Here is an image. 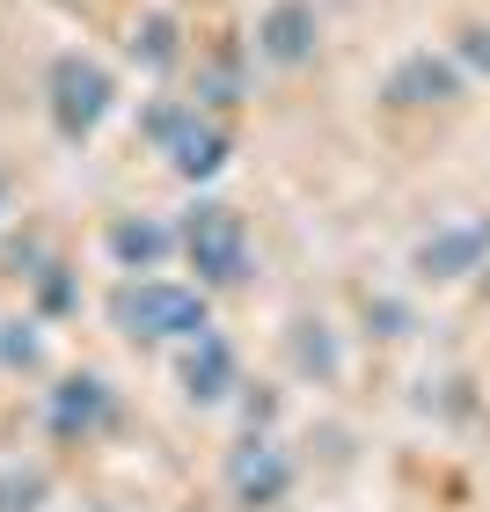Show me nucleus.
Instances as JSON below:
<instances>
[{
  "mask_svg": "<svg viewBox=\"0 0 490 512\" xmlns=\"http://www.w3.org/2000/svg\"><path fill=\"white\" fill-rule=\"evenodd\" d=\"M52 491H59V483H52L44 461H22V454L0 461V512H44Z\"/></svg>",
  "mask_w": 490,
  "mask_h": 512,
  "instance_id": "nucleus-16",
  "label": "nucleus"
},
{
  "mask_svg": "<svg viewBox=\"0 0 490 512\" xmlns=\"http://www.w3.org/2000/svg\"><path fill=\"white\" fill-rule=\"evenodd\" d=\"M74 512H125V505H110V498H88V505H74Z\"/></svg>",
  "mask_w": 490,
  "mask_h": 512,
  "instance_id": "nucleus-21",
  "label": "nucleus"
},
{
  "mask_svg": "<svg viewBox=\"0 0 490 512\" xmlns=\"http://www.w3.org/2000/svg\"><path fill=\"white\" fill-rule=\"evenodd\" d=\"M169 381H176V403L183 410L213 417V410H235V395L249 381V359H242V344L213 322V330H198L191 344H176V352H169Z\"/></svg>",
  "mask_w": 490,
  "mask_h": 512,
  "instance_id": "nucleus-8",
  "label": "nucleus"
},
{
  "mask_svg": "<svg viewBox=\"0 0 490 512\" xmlns=\"http://www.w3.org/2000/svg\"><path fill=\"white\" fill-rule=\"evenodd\" d=\"M469 88L476 81L454 66L447 44H439V52H432V44H410V52L381 74V103L388 110H461V103H469Z\"/></svg>",
  "mask_w": 490,
  "mask_h": 512,
  "instance_id": "nucleus-10",
  "label": "nucleus"
},
{
  "mask_svg": "<svg viewBox=\"0 0 490 512\" xmlns=\"http://www.w3.org/2000/svg\"><path fill=\"white\" fill-rule=\"evenodd\" d=\"M52 374V322L30 308H0V381H44Z\"/></svg>",
  "mask_w": 490,
  "mask_h": 512,
  "instance_id": "nucleus-13",
  "label": "nucleus"
},
{
  "mask_svg": "<svg viewBox=\"0 0 490 512\" xmlns=\"http://www.w3.org/2000/svg\"><path fill=\"white\" fill-rule=\"evenodd\" d=\"M476 271H490V213L432 220L425 235L410 242V256H403L410 293H454V286H469Z\"/></svg>",
  "mask_w": 490,
  "mask_h": 512,
  "instance_id": "nucleus-7",
  "label": "nucleus"
},
{
  "mask_svg": "<svg viewBox=\"0 0 490 512\" xmlns=\"http://www.w3.org/2000/svg\"><path fill=\"white\" fill-rule=\"evenodd\" d=\"M322 52V15L315 0H271L264 15H256V59L278 66V74H300V66H315Z\"/></svg>",
  "mask_w": 490,
  "mask_h": 512,
  "instance_id": "nucleus-12",
  "label": "nucleus"
},
{
  "mask_svg": "<svg viewBox=\"0 0 490 512\" xmlns=\"http://www.w3.org/2000/svg\"><path fill=\"white\" fill-rule=\"evenodd\" d=\"M22 308H30L37 322H52V330H59V322H74L81 315V271H74V256H44V264L30 271V278H22Z\"/></svg>",
  "mask_w": 490,
  "mask_h": 512,
  "instance_id": "nucleus-14",
  "label": "nucleus"
},
{
  "mask_svg": "<svg viewBox=\"0 0 490 512\" xmlns=\"http://www.w3.org/2000/svg\"><path fill=\"white\" fill-rule=\"evenodd\" d=\"M110 110H118V74L96 52H59L44 66V118H52L66 147H88Z\"/></svg>",
  "mask_w": 490,
  "mask_h": 512,
  "instance_id": "nucleus-6",
  "label": "nucleus"
},
{
  "mask_svg": "<svg viewBox=\"0 0 490 512\" xmlns=\"http://www.w3.org/2000/svg\"><path fill=\"white\" fill-rule=\"evenodd\" d=\"M96 249H103L110 278H139V271H169V264H183L176 213H147V205L103 213V227H96Z\"/></svg>",
  "mask_w": 490,
  "mask_h": 512,
  "instance_id": "nucleus-9",
  "label": "nucleus"
},
{
  "mask_svg": "<svg viewBox=\"0 0 490 512\" xmlns=\"http://www.w3.org/2000/svg\"><path fill=\"white\" fill-rule=\"evenodd\" d=\"M139 139L161 154V169H169L176 183H191V191H205L227 161H235V125L220 118V110L205 103H176V96H154L147 110H139Z\"/></svg>",
  "mask_w": 490,
  "mask_h": 512,
  "instance_id": "nucleus-2",
  "label": "nucleus"
},
{
  "mask_svg": "<svg viewBox=\"0 0 490 512\" xmlns=\"http://www.w3.org/2000/svg\"><path fill=\"white\" fill-rule=\"evenodd\" d=\"M118 388H110V374H96V366H59V374H44V395H37V432L44 447L59 454H81L96 447V439L118 425Z\"/></svg>",
  "mask_w": 490,
  "mask_h": 512,
  "instance_id": "nucleus-4",
  "label": "nucleus"
},
{
  "mask_svg": "<svg viewBox=\"0 0 490 512\" xmlns=\"http://www.w3.org/2000/svg\"><path fill=\"white\" fill-rule=\"evenodd\" d=\"M176 242H183V271H191L205 293H242V286H256V235H249L242 205L191 198L176 213Z\"/></svg>",
  "mask_w": 490,
  "mask_h": 512,
  "instance_id": "nucleus-3",
  "label": "nucleus"
},
{
  "mask_svg": "<svg viewBox=\"0 0 490 512\" xmlns=\"http://www.w3.org/2000/svg\"><path fill=\"white\" fill-rule=\"evenodd\" d=\"M198 103H205V110H235V103H249V74H242L235 52L213 59V66H198Z\"/></svg>",
  "mask_w": 490,
  "mask_h": 512,
  "instance_id": "nucleus-18",
  "label": "nucleus"
},
{
  "mask_svg": "<svg viewBox=\"0 0 490 512\" xmlns=\"http://www.w3.org/2000/svg\"><path fill=\"white\" fill-rule=\"evenodd\" d=\"M300 491V454L278 432H242L220 454V505L227 512H286Z\"/></svg>",
  "mask_w": 490,
  "mask_h": 512,
  "instance_id": "nucleus-5",
  "label": "nucleus"
},
{
  "mask_svg": "<svg viewBox=\"0 0 490 512\" xmlns=\"http://www.w3.org/2000/svg\"><path fill=\"white\" fill-rule=\"evenodd\" d=\"M125 52H132L139 74H169V66L183 59V22H176L169 8L139 15V22H132V37H125Z\"/></svg>",
  "mask_w": 490,
  "mask_h": 512,
  "instance_id": "nucleus-15",
  "label": "nucleus"
},
{
  "mask_svg": "<svg viewBox=\"0 0 490 512\" xmlns=\"http://www.w3.org/2000/svg\"><path fill=\"white\" fill-rule=\"evenodd\" d=\"M278 352H286V374H293L300 388H344V374H352L344 330H337L322 308L286 315V330H278Z\"/></svg>",
  "mask_w": 490,
  "mask_h": 512,
  "instance_id": "nucleus-11",
  "label": "nucleus"
},
{
  "mask_svg": "<svg viewBox=\"0 0 490 512\" xmlns=\"http://www.w3.org/2000/svg\"><path fill=\"white\" fill-rule=\"evenodd\" d=\"M213 322H220V293H205L198 278L139 271V278H110L103 286V330L132 344V352H176Z\"/></svg>",
  "mask_w": 490,
  "mask_h": 512,
  "instance_id": "nucleus-1",
  "label": "nucleus"
},
{
  "mask_svg": "<svg viewBox=\"0 0 490 512\" xmlns=\"http://www.w3.org/2000/svg\"><path fill=\"white\" fill-rule=\"evenodd\" d=\"M359 322H366L373 344H410V337H417V300H410V293H366Z\"/></svg>",
  "mask_w": 490,
  "mask_h": 512,
  "instance_id": "nucleus-17",
  "label": "nucleus"
},
{
  "mask_svg": "<svg viewBox=\"0 0 490 512\" xmlns=\"http://www.w3.org/2000/svg\"><path fill=\"white\" fill-rule=\"evenodd\" d=\"M0 227H8V169H0Z\"/></svg>",
  "mask_w": 490,
  "mask_h": 512,
  "instance_id": "nucleus-22",
  "label": "nucleus"
},
{
  "mask_svg": "<svg viewBox=\"0 0 490 512\" xmlns=\"http://www.w3.org/2000/svg\"><path fill=\"white\" fill-rule=\"evenodd\" d=\"M235 410H242V432H278V381H242Z\"/></svg>",
  "mask_w": 490,
  "mask_h": 512,
  "instance_id": "nucleus-20",
  "label": "nucleus"
},
{
  "mask_svg": "<svg viewBox=\"0 0 490 512\" xmlns=\"http://www.w3.org/2000/svg\"><path fill=\"white\" fill-rule=\"evenodd\" d=\"M447 52H454V66H461L469 81H490V15H469V22H454Z\"/></svg>",
  "mask_w": 490,
  "mask_h": 512,
  "instance_id": "nucleus-19",
  "label": "nucleus"
}]
</instances>
